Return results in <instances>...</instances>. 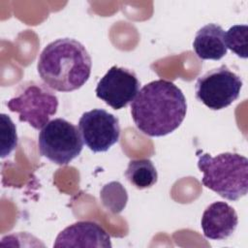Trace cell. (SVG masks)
Wrapping results in <instances>:
<instances>
[{
    "instance_id": "5bb4252c",
    "label": "cell",
    "mask_w": 248,
    "mask_h": 248,
    "mask_svg": "<svg viewBox=\"0 0 248 248\" xmlns=\"http://www.w3.org/2000/svg\"><path fill=\"white\" fill-rule=\"evenodd\" d=\"M0 146L1 157L9 155L17 145L16 128L10 116L5 113L0 114Z\"/></svg>"
},
{
    "instance_id": "6da1fadb",
    "label": "cell",
    "mask_w": 248,
    "mask_h": 248,
    "mask_svg": "<svg viewBox=\"0 0 248 248\" xmlns=\"http://www.w3.org/2000/svg\"><path fill=\"white\" fill-rule=\"evenodd\" d=\"M187 112L186 98L173 82L157 79L145 84L131 103L136 127L149 137H163L176 130Z\"/></svg>"
},
{
    "instance_id": "7a4b0ae2",
    "label": "cell",
    "mask_w": 248,
    "mask_h": 248,
    "mask_svg": "<svg viewBox=\"0 0 248 248\" xmlns=\"http://www.w3.org/2000/svg\"><path fill=\"white\" fill-rule=\"evenodd\" d=\"M92 61L85 46L71 38L57 39L42 50L37 70L49 88L71 92L80 88L89 78Z\"/></svg>"
},
{
    "instance_id": "52a82bcc",
    "label": "cell",
    "mask_w": 248,
    "mask_h": 248,
    "mask_svg": "<svg viewBox=\"0 0 248 248\" xmlns=\"http://www.w3.org/2000/svg\"><path fill=\"white\" fill-rule=\"evenodd\" d=\"M83 143L93 152H106L119 140V120L103 108L84 112L78 120Z\"/></svg>"
},
{
    "instance_id": "30bf717a",
    "label": "cell",
    "mask_w": 248,
    "mask_h": 248,
    "mask_svg": "<svg viewBox=\"0 0 248 248\" xmlns=\"http://www.w3.org/2000/svg\"><path fill=\"white\" fill-rule=\"evenodd\" d=\"M238 217L235 210L225 202H215L203 211L201 227L203 235L213 240L229 238L235 231Z\"/></svg>"
},
{
    "instance_id": "ba28073f",
    "label": "cell",
    "mask_w": 248,
    "mask_h": 248,
    "mask_svg": "<svg viewBox=\"0 0 248 248\" xmlns=\"http://www.w3.org/2000/svg\"><path fill=\"white\" fill-rule=\"evenodd\" d=\"M140 89L137 75L126 68L112 66L98 81L96 96L114 109L132 103Z\"/></svg>"
},
{
    "instance_id": "8992f818",
    "label": "cell",
    "mask_w": 248,
    "mask_h": 248,
    "mask_svg": "<svg viewBox=\"0 0 248 248\" xmlns=\"http://www.w3.org/2000/svg\"><path fill=\"white\" fill-rule=\"evenodd\" d=\"M242 79L226 65L207 71L195 84L196 98L212 110L223 109L237 100Z\"/></svg>"
},
{
    "instance_id": "277c9868",
    "label": "cell",
    "mask_w": 248,
    "mask_h": 248,
    "mask_svg": "<svg viewBox=\"0 0 248 248\" xmlns=\"http://www.w3.org/2000/svg\"><path fill=\"white\" fill-rule=\"evenodd\" d=\"M8 108L18 113L21 122L36 130L43 129L58 108V98L46 84L29 81L21 85L18 95L10 99Z\"/></svg>"
},
{
    "instance_id": "4fadbf2b",
    "label": "cell",
    "mask_w": 248,
    "mask_h": 248,
    "mask_svg": "<svg viewBox=\"0 0 248 248\" xmlns=\"http://www.w3.org/2000/svg\"><path fill=\"white\" fill-rule=\"evenodd\" d=\"M247 34L246 24L233 25L225 33V42L227 48H230L238 57L247 58Z\"/></svg>"
},
{
    "instance_id": "9c48e42d",
    "label": "cell",
    "mask_w": 248,
    "mask_h": 248,
    "mask_svg": "<svg viewBox=\"0 0 248 248\" xmlns=\"http://www.w3.org/2000/svg\"><path fill=\"white\" fill-rule=\"evenodd\" d=\"M53 247H111L110 237L106 230L92 221L76 222L55 238Z\"/></svg>"
},
{
    "instance_id": "8fae6325",
    "label": "cell",
    "mask_w": 248,
    "mask_h": 248,
    "mask_svg": "<svg viewBox=\"0 0 248 248\" xmlns=\"http://www.w3.org/2000/svg\"><path fill=\"white\" fill-rule=\"evenodd\" d=\"M193 48L202 60H220L227 54L225 31L215 23L202 26L196 33Z\"/></svg>"
},
{
    "instance_id": "3957f363",
    "label": "cell",
    "mask_w": 248,
    "mask_h": 248,
    "mask_svg": "<svg viewBox=\"0 0 248 248\" xmlns=\"http://www.w3.org/2000/svg\"><path fill=\"white\" fill-rule=\"evenodd\" d=\"M198 168L203 173L202 183L229 201H237L248 191V160L232 152L212 157L199 150Z\"/></svg>"
},
{
    "instance_id": "7c38bea8",
    "label": "cell",
    "mask_w": 248,
    "mask_h": 248,
    "mask_svg": "<svg viewBox=\"0 0 248 248\" xmlns=\"http://www.w3.org/2000/svg\"><path fill=\"white\" fill-rule=\"evenodd\" d=\"M127 180L137 189L152 187L158 179V173L153 163L149 159L131 160L125 171Z\"/></svg>"
},
{
    "instance_id": "5b68a950",
    "label": "cell",
    "mask_w": 248,
    "mask_h": 248,
    "mask_svg": "<svg viewBox=\"0 0 248 248\" xmlns=\"http://www.w3.org/2000/svg\"><path fill=\"white\" fill-rule=\"evenodd\" d=\"M38 146L42 156L64 166L80 154L83 140L74 124L63 118H55L39 133Z\"/></svg>"
}]
</instances>
